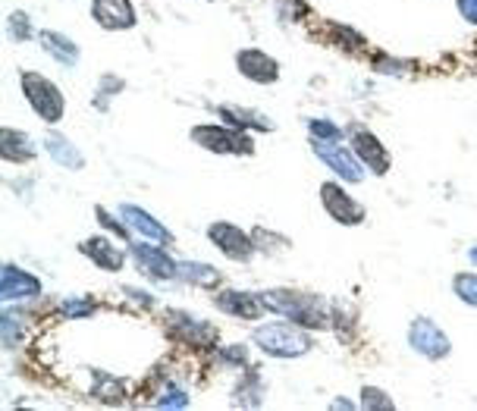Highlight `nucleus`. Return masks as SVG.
<instances>
[{
  "instance_id": "nucleus-3",
  "label": "nucleus",
  "mask_w": 477,
  "mask_h": 411,
  "mask_svg": "<svg viewBox=\"0 0 477 411\" xmlns=\"http://www.w3.org/2000/svg\"><path fill=\"white\" fill-rule=\"evenodd\" d=\"M19 82H23L25 101L32 104V110H35L44 123H60V119H63V110H66L63 95H60V89L51 79L38 76V72H23Z\"/></svg>"
},
{
  "instance_id": "nucleus-21",
  "label": "nucleus",
  "mask_w": 477,
  "mask_h": 411,
  "mask_svg": "<svg viewBox=\"0 0 477 411\" xmlns=\"http://www.w3.org/2000/svg\"><path fill=\"white\" fill-rule=\"evenodd\" d=\"M32 157H35V148H32L29 135L6 126V129H4V161L23 163V161H32Z\"/></svg>"
},
{
  "instance_id": "nucleus-8",
  "label": "nucleus",
  "mask_w": 477,
  "mask_h": 411,
  "mask_svg": "<svg viewBox=\"0 0 477 411\" xmlns=\"http://www.w3.org/2000/svg\"><path fill=\"white\" fill-rule=\"evenodd\" d=\"M208 236H210V242H214L227 257H233V261H248V257L255 255V238L248 233H242L238 227H233V223H214V227L208 229Z\"/></svg>"
},
{
  "instance_id": "nucleus-17",
  "label": "nucleus",
  "mask_w": 477,
  "mask_h": 411,
  "mask_svg": "<svg viewBox=\"0 0 477 411\" xmlns=\"http://www.w3.org/2000/svg\"><path fill=\"white\" fill-rule=\"evenodd\" d=\"M217 308H223L227 314L245 317V321H257L264 314V298L261 295H248V293H223L217 298Z\"/></svg>"
},
{
  "instance_id": "nucleus-2",
  "label": "nucleus",
  "mask_w": 477,
  "mask_h": 411,
  "mask_svg": "<svg viewBox=\"0 0 477 411\" xmlns=\"http://www.w3.org/2000/svg\"><path fill=\"white\" fill-rule=\"evenodd\" d=\"M251 340L274 358H298L311 349V340L298 330V323L295 327H289V323H264V327L255 330Z\"/></svg>"
},
{
  "instance_id": "nucleus-26",
  "label": "nucleus",
  "mask_w": 477,
  "mask_h": 411,
  "mask_svg": "<svg viewBox=\"0 0 477 411\" xmlns=\"http://www.w3.org/2000/svg\"><path fill=\"white\" fill-rule=\"evenodd\" d=\"M364 399H361V406L364 408H393V402L389 399H383V393L380 389H370V387H364Z\"/></svg>"
},
{
  "instance_id": "nucleus-12",
  "label": "nucleus",
  "mask_w": 477,
  "mask_h": 411,
  "mask_svg": "<svg viewBox=\"0 0 477 411\" xmlns=\"http://www.w3.org/2000/svg\"><path fill=\"white\" fill-rule=\"evenodd\" d=\"M91 16H95L98 25L110 32L136 25V10H132L129 0H91Z\"/></svg>"
},
{
  "instance_id": "nucleus-4",
  "label": "nucleus",
  "mask_w": 477,
  "mask_h": 411,
  "mask_svg": "<svg viewBox=\"0 0 477 411\" xmlns=\"http://www.w3.org/2000/svg\"><path fill=\"white\" fill-rule=\"evenodd\" d=\"M192 142L214 151V154H251L255 151V142L245 132L223 129V126H195L192 129Z\"/></svg>"
},
{
  "instance_id": "nucleus-10",
  "label": "nucleus",
  "mask_w": 477,
  "mask_h": 411,
  "mask_svg": "<svg viewBox=\"0 0 477 411\" xmlns=\"http://www.w3.org/2000/svg\"><path fill=\"white\" fill-rule=\"evenodd\" d=\"M352 151L358 154V161L364 163L368 170H374L377 176H383L389 170V154L383 148V142L368 129H352Z\"/></svg>"
},
{
  "instance_id": "nucleus-20",
  "label": "nucleus",
  "mask_w": 477,
  "mask_h": 411,
  "mask_svg": "<svg viewBox=\"0 0 477 411\" xmlns=\"http://www.w3.org/2000/svg\"><path fill=\"white\" fill-rule=\"evenodd\" d=\"M217 114H220L227 123H233V126H242V129H261V132H267V129H274V123H270L267 117H261V114H255V110H245V107H236V104H220L217 107Z\"/></svg>"
},
{
  "instance_id": "nucleus-30",
  "label": "nucleus",
  "mask_w": 477,
  "mask_h": 411,
  "mask_svg": "<svg viewBox=\"0 0 477 411\" xmlns=\"http://www.w3.org/2000/svg\"><path fill=\"white\" fill-rule=\"evenodd\" d=\"M459 4V13L468 19V23H474L477 25V0H455Z\"/></svg>"
},
{
  "instance_id": "nucleus-29",
  "label": "nucleus",
  "mask_w": 477,
  "mask_h": 411,
  "mask_svg": "<svg viewBox=\"0 0 477 411\" xmlns=\"http://www.w3.org/2000/svg\"><path fill=\"white\" fill-rule=\"evenodd\" d=\"M95 214H98V220H101V223H104V227H108V229H114V233H117L119 238H126V236H129V223H117L114 217H110V214H108V210H104V208H98Z\"/></svg>"
},
{
  "instance_id": "nucleus-27",
  "label": "nucleus",
  "mask_w": 477,
  "mask_h": 411,
  "mask_svg": "<svg viewBox=\"0 0 477 411\" xmlns=\"http://www.w3.org/2000/svg\"><path fill=\"white\" fill-rule=\"evenodd\" d=\"M10 29H13V35L23 42V38H29L32 35V25H29V16L25 13H13L10 16Z\"/></svg>"
},
{
  "instance_id": "nucleus-18",
  "label": "nucleus",
  "mask_w": 477,
  "mask_h": 411,
  "mask_svg": "<svg viewBox=\"0 0 477 411\" xmlns=\"http://www.w3.org/2000/svg\"><path fill=\"white\" fill-rule=\"evenodd\" d=\"M44 145H48V154L54 157L60 167H66V170H82L85 167L82 151H79L76 145H70V138H63V135H57V132H51L48 142H44Z\"/></svg>"
},
{
  "instance_id": "nucleus-9",
  "label": "nucleus",
  "mask_w": 477,
  "mask_h": 411,
  "mask_svg": "<svg viewBox=\"0 0 477 411\" xmlns=\"http://www.w3.org/2000/svg\"><path fill=\"white\" fill-rule=\"evenodd\" d=\"M132 257H136L138 270L154 276V280H173V276H179V264H173V257L161 245H145V242L132 245Z\"/></svg>"
},
{
  "instance_id": "nucleus-16",
  "label": "nucleus",
  "mask_w": 477,
  "mask_h": 411,
  "mask_svg": "<svg viewBox=\"0 0 477 411\" xmlns=\"http://www.w3.org/2000/svg\"><path fill=\"white\" fill-rule=\"evenodd\" d=\"M82 251L91 257V261L98 264V267H101V270H110V274H117V270H123V264H126L123 248H117V245H110V238H104V236L89 238V242L82 245Z\"/></svg>"
},
{
  "instance_id": "nucleus-31",
  "label": "nucleus",
  "mask_w": 477,
  "mask_h": 411,
  "mask_svg": "<svg viewBox=\"0 0 477 411\" xmlns=\"http://www.w3.org/2000/svg\"><path fill=\"white\" fill-rule=\"evenodd\" d=\"M227 361H233V364H248V355H245V349H223L220 352Z\"/></svg>"
},
{
  "instance_id": "nucleus-6",
  "label": "nucleus",
  "mask_w": 477,
  "mask_h": 411,
  "mask_svg": "<svg viewBox=\"0 0 477 411\" xmlns=\"http://www.w3.org/2000/svg\"><path fill=\"white\" fill-rule=\"evenodd\" d=\"M408 342H412L415 352H421L424 358H430V361H440V358L449 355V336L443 333L434 321H427V317H417L412 323Z\"/></svg>"
},
{
  "instance_id": "nucleus-25",
  "label": "nucleus",
  "mask_w": 477,
  "mask_h": 411,
  "mask_svg": "<svg viewBox=\"0 0 477 411\" xmlns=\"http://www.w3.org/2000/svg\"><path fill=\"white\" fill-rule=\"evenodd\" d=\"M311 135L314 138H321V142H336V138L342 135L340 129H336L333 123H330V119H311Z\"/></svg>"
},
{
  "instance_id": "nucleus-14",
  "label": "nucleus",
  "mask_w": 477,
  "mask_h": 411,
  "mask_svg": "<svg viewBox=\"0 0 477 411\" xmlns=\"http://www.w3.org/2000/svg\"><path fill=\"white\" fill-rule=\"evenodd\" d=\"M119 217H123L126 223H129L136 233H142L148 242H157V245H170L173 242V236H170V229H164L161 223L154 220V217L148 214V210L136 208V204H123L119 208Z\"/></svg>"
},
{
  "instance_id": "nucleus-24",
  "label": "nucleus",
  "mask_w": 477,
  "mask_h": 411,
  "mask_svg": "<svg viewBox=\"0 0 477 411\" xmlns=\"http://www.w3.org/2000/svg\"><path fill=\"white\" fill-rule=\"evenodd\" d=\"M0 327H4V346L6 349H13L19 340H23V330H25L23 317L13 314V311H4V323H0Z\"/></svg>"
},
{
  "instance_id": "nucleus-13",
  "label": "nucleus",
  "mask_w": 477,
  "mask_h": 411,
  "mask_svg": "<svg viewBox=\"0 0 477 411\" xmlns=\"http://www.w3.org/2000/svg\"><path fill=\"white\" fill-rule=\"evenodd\" d=\"M42 295V283H38V276L25 274V270L13 267V264H6L4 267V280H0V298L4 302H16V298H35Z\"/></svg>"
},
{
  "instance_id": "nucleus-1",
  "label": "nucleus",
  "mask_w": 477,
  "mask_h": 411,
  "mask_svg": "<svg viewBox=\"0 0 477 411\" xmlns=\"http://www.w3.org/2000/svg\"><path fill=\"white\" fill-rule=\"evenodd\" d=\"M264 304L276 314L289 317L298 327H311L321 330L330 323L327 304H323L321 295H304V293H264Z\"/></svg>"
},
{
  "instance_id": "nucleus-19",
  "label": "nucleus",
  "mask_w": 477,
  "mask_h": 411,
  "mask_svg": "<svg viewBox=\"0 0 477 411\" xmlns=\"http://www.w3.org/2000/svg\"><path fill=\"white\" fill-rule=\"evenodd\" d=\"M42 48H44V54H51L63 66L79 63V48L66 35H60V32H42Z\"/></svg>"
},
{
  "instance_id": "nucleus-11",
  "label": "nucleus",
  "mask_w": 477,
  "mask_h": 411,
  "mask_svg": "<svg viewBox=\"0 0 477 411\" xmlns=\"http://www.w3.org/2000/svg\"><path fill=\"white\" fill-rule=\"evenodd\" d=\"M236 63H238V72H242L245 79H251V82H257V85H270V82L280 79V63H276L274 57L264 54V51H257V48L238 51Z\"/></svg>"
},
{
  "instance_id": "nucleus-23",
  "label": "nucleus",
  "mask_w": 477,
  "mask_h": 411,
  "mask_svg": "<svg viewBox=\"0 0 477 411\" xmlns=\"http://www.w3.org/2000/svg\"><path fill=\"white\" fill-rule=\"evenodd\" d=\"M453 289H455V295H459L462 302L474 304V308H477V274H459L453 280Z\"/></svg>"
},
{
  "instance_id": "nucleus-7",
  "label": "nucleus",
  "mask_w": 477,
  "mask_h": 411,
  "mask_svg": "<svg viewBox=\"0 0 477 411\" xmlns=\"http://www.w3.org/2000/svg\"><path fill=\"white\" fill-rule=\"evenodd\" d=\"M321 201H323V210H327L336 223H342V227H355V223L364 220V208L355 198H349L336 182L321 185Z\"/></svg>"
},
{
  "instance_id": "nucleus-28",
  "label": "nucleus",
  "mask_w": 477,
  "mask_h": 411,
  "mask_svg": "<svg viewBox=\"0 0 477 411\" xmlns=\"http://www.w3.org/2000/svg\"><path fill=\"white\" fill-rule=\"evenodd\" d=\"M60 311H63L66 317H85V314H91V311H95V302H72V298H70V302H63V308H60Z\"/></svg>"
},
{
  "instance_id": "nucleus-22",
  "label": "nucleus",
  "mask_w": 477,
  "mask_h": 411,
  "mask_svg": "<svg viewBox=\"0 0 477 411\" xmlns=\"http://www.w3.org/2000/svg\"><path fill=\"white\" fill-rule=\"evenodd\" d=\"M179 276L198 286H217L220 283V270H214L210 264H195V261H182L179 264Z\"/></svg>"
},
{
  "instance_id": "nucleus-5",
  "label": "nucleus",
  "mask_w": 477,
  "mask_h": 411,
  "mask_svg": "<svg viewBox=\"0 0 477 411\" xmlns=\"http://www.w3.org/2000/svg\"><path fill=\"white\" fill-rule=\"evenodd\" d=\"M314 154L321 157V161L327 163V167L333 170L340 179H349V182H361V179H364V163L358 161L355 151L342 148V145L321 142V138H314Z\"/></svg>"
},
{
  "instance_id": "nucleus-15",
  "label": "nucleus",
  "mask_w": 477,
  "mask_h": 411,
  "mask_svg": "<svg viewBox=\"0 0 477 411\" xmlns=\"http://www.w3.org/2000/svg\"><path fill=\"white\" fill-rule=\"evenodd\" d=\"M170 321H173V333L182 342H189V346H214L217 342V330L210 327V323L195 321V317H185L182 311H173Z\"/></svg>"
},
{
  "instance_id": "nucleus-32",
  "label": "nucleus",
  "mask_w": 477,
  "mask_h": 411,
  "mask_svg": "<svg viewBox=\"0 0 477 411\" xmlns=\"http://www.w3.org/2000/svg\"><path fill=\"white\" fill-rule=\"evenodd\" d=\"M468 257H472V261L477 264V245H474V248H472V251H468Z\"/></svg>"
}]
</instances>
